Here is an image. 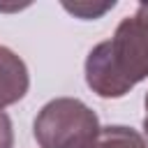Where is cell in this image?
I'll use <instances>...</instances> for the list:
<instances>
[{
	"label": "cell",
	"mask_w": 148,
	"mask_h": 148,
	"mask_svg": "<svg viewBox=\"0 0 148 148\" xmlns=\"http://www.w3.org/2000/svg\"><path fill=\"white\" fill-rule=\"evenodd\" d=\"M14 143V130L7 113H0V148H12Z\"/></svg>",
	"instance_id": "8992f818"
},
{
	"label": "cell",
	"mask_w": 148,
	"mask_h": 148,
	"mask_svg": "<svg viewBox=\"0 0 148 148\" xmlns=\"http://www.w3.org/2000/svg\"><path fill=\"white\" fill-rule=\"evenodd\" d=\"M28 67L7 46H0V113L28 92Z\"/></svg>",
	"instance_id": "3957f363"
},
{
	"label": "cell",
	"mask_w": 148,
	"mask_h": 148,
	"mask_svg": "<svg viewBox=\"0 0 148 148\" xmlns=\"http://www.w3.org/2000/svg\"><path fill=\"white\" fill-rule=\"evenodd\" d=\"M97 132V113L74 97L51 99L35 118V139L39 148H86Z\"/></svg>",
	"instance_id": "7a4b0ae2"
},
{
	"label": "cell",
	"mask_w": 148,
	"mask_h": 148,
	"mask_svg": "<svg viewBox=\"0 0 148 148\" xmlns=\"http://www.w3.org/2000/svg\"><path fill=\"white\" fill-rule=\"evenodd\" d=\"M143 132H146V139H148V92H146V118H143ZM148 146V143H146Z\"/></svg>",
	"instance_id": "52a82bcc"
},
{
	"label": "cell",
	"mask_w": 148,
	"mask_h": 148,
	"mask_svg": "<svg viewBox=\"0 0 148 148\" xmlns=\"http://www.w3.org/2000/svg\"><path fill=\"white\" fill-rule=\"evenodd\" d=\"M148 76V5L123 18L86 58V83L99 97H123Z\"/></svg>",
	"instance_id": "6da1fadb"
},
{
	"label": "cell",
	"mask_w": 148,
	"mask_h": 148,
	"mask_svg": "<svg viewBox=\"0 0 148 148\" xmlns=\"http://www.w3.org/2000/svg\"><path fill=\"white\" fill-rule=\"evenodd\" d=\"M86 148H148V146L136 130L125 125H109L99 127V132L90 139Z\"/></svg>",
	"instance_id": "277c9868"
},
{
	"label": "cell",
	"mask_w": 148,
	"mask_h": 148,
	"mask_svg": "<svg viewBox=\"0 0 148 148\" xmlns=\"http://www.w3.org/2000/svg\"><path fill=\"white\" fill-rule=\"evenodd\" d=\"M113 5L116 2H104V5H90V2H74V5H69V2H65V9L76 14V16H81V18H97L104 12L113 9Z\"/></svg>",
	"instance_id": "5b68a950"
}]
</instances>
